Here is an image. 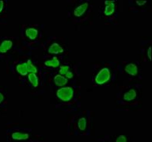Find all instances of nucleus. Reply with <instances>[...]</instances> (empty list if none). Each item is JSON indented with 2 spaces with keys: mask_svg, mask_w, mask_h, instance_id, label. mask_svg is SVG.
<instances>
[{
  "mask_svg": "<svg viewBox=\"0 0 152 142\" xmlns=\"http://www.w3.org/2000/svg\"><path fill=\"white\" fill-rule=\"evenodd\" d=\"M137 97V92L134 88H131L129 91L125 92L123 95V99L126 101H133Z\"/></svg>",
  "mask_w": 152,
  "mask_h": 142,
  "instance_id": "obj_9",
  "label": "nucleus"
},
{
  "mask_svg": "<svg viewBox=\"0 0 152 142\" xmlns=\"http://www.w3.org/2000/svg\"><path fill=\"white\" fill-rule=\"evenodd\" d=\"M115 2H113L110 4H108L105 6L104 9V15H106L107 16H112L115 13Z\"/></svg>",
  "mask_w": 152,
  "mask_h": 142,
  "instance_id": "obj_13",
  "label": "nucleus"
},
{
  "mask_svg": "<svg viewBox=\"0 0 152 142\" xmlns=\"http://www.w3.org/2000/svg\"><path fill=\"white\" fill-rule=\"evenodd\" d=\"M73 75H73V72H71V71L70 70L69 72H67V73H66L64 76L67 78V79H70V78H73Z\"/></svg>",
  "mask_w": 152,
  "mask_h": 142,
  "instance_id": "obj_20",
  "label": "nucleus"
},
{
  "mask_svg": "<svg viewBox=\"0 0 152 142\" xmlns=\"http://www.w3.org/2000/svg\"><path fill=\"white\" fill-rule=\"evenodd\" d=\"M54 82L57 86L64 87L66 86L68 82V79L64 75L57 74L54 77Z\"/></svg>",
  "mask_w": 152,
  "mask_h": 142,
  "instance_id": "obj_6",
  "label": "nucleus"
},
{
  "mask_svg": "<svg viewBox=\"0 0 152 142\" xmlns=\"http://www.w3.org/2000/svg\"><path fill=\"white\" fill-rule=\"evenodd\" d=\"M147 55L150 60H151V46H149V48L147 50Z\"/></svg>",
  "mask_w": 152,
  "mask_h": 142,
  "instance_id": "obj_21",
  "label": "nucleus"
},
{
  "mask_svg": "<svg viewBox=\"0 0 152 142\" xmlns=\"http://www.w3.org/2000/svg\"><path fill=\"white\" fill-rule=\"evenodd\" d=\"M146 3H147L146 0H136V4L139 6H144V5H145Z\"/></svg>",
  "mask_w": 152,
  "mask_h": 142,
  "instance_id": "obj_19",
  "label": "nucleus"
},
{
  "mask_svg": "<svg viewBox=\"0 0 152 142\" xmlns=\"http://www.w3.org/2000/svg\"><path fill=\"white\" fill-rule=\"evenodd\" d=\"M45 65L48 67H52V68H57L61 65V61L57 56H54L51 59L46 60L45 61Z\"/></svg>",
  "mask_w": 152,
  "mask_h": 142,
  "instance_id": "obj_11",
  "label": "nucleus"
},
{
  "mask_svg": "<svg viewBox=\"0 0 152 142\" xmlns=\"http://www.w3.org/2000/svg\"><path fill=\"white\" fill-rule=\"evenodd\" d=\"M115 2V0H106V1H105V6H106V5H108V4L112 3V2Z\"/></svg>",
  "mask_w": 152,
  "mask_h": 142,
  "instance_id": "obj_23",
  "label": "nucleus"
},
{
  "mask_svg": "<svg viewBox=\"0 0 152 142\" xmlns=\"http://www.w3.org/2000/svg\"><path fill=\"white\" fill-rule=\"evenodd\" d=\"M3 100H4V95H3V94L1 93V92H0V104H1V103H2V101H3Z\"/></svg>",
  "mask_w": 152,
  "mask_h": 142,
  "instance_id": "obj_24",
  "label": "nucleus"
},
{
  "mask_svg": "<svg viewBox=\"0 0 152 142\" xmlns=\"http://www.w3.org/2000/svg\"><path fill=\"white\" fill-rule=\"evenodd\" d=\"M64 51V48L60 45L58 42H53L50 44V46L48 47V52L50 54L53 55H57L63 53Z\"/></svg>",
  "mask_w": 152,
  "mask_h": 142,
  "instance_id": "obj_4",
  "label": "nucleus"
},
{
  "mask_svg": "<svg viewBox=\"0 0 152 142\" xmlns=\"http://www.w3.org/2000/svg\"><path fill=\"white\" fill-rule=\"evenodd\" d=\"M12 138L15 141H25L29 138V135L28 133L15 131L12 134Z\"/></svg>",
  "mask_w": 152,
  "mask_h": 142,
  "instance_id": "obj_10",
  "label": "nucleus"
},
{
  "mask_svg": "<svg viewBox=\"0 0 152 142\" xmlns=\"http://www.w3.org/2000/svg\"><path fill=\"white\" fill-rule=\"evenodd\" d=\"M88 7H89V3L88 2H83V3H81L79 6H77L75 9H73V15L76 17L82 16L85 14Z\"/></svg>",
  "mask_w": 152,
  "mask_h": 142,
  "instance_id": "obj_3",
  "label": "nucleus"
},
{
  "mask_svg": "<svg viewBox=\"0 0 152 142\" xmlns=\"http://www.w3.org/2000/svg\"><path fill=\"white\" fill-rule=\"evenodd\" d=\"M4 8V2L2 0H0V13L2 11Z\"/></svg>",
  "mask_w": 152,
  "mask_h": 142,
  "instance_id": "obj_22",
  "label": "nucleus"
},
{
  "mask_svg": "<svg viewBox=\"0 0 152 142\" xmlns=\"http://www.w3.org/2000/svg\"><path fill=\"white\" fill-rule=\"evenodd\" d=\"M16 68L17 72H18V74L21 75L25 76V75H28V74L27 65H26V63L25 62L18 64V65H16V68Z\"/></svg>",
  "mask_w": 152,
  "mask_h": 142,
  "instance_id": "obj_12",
  "label": "nucleus"
},
{
  "mask_svg": "<svg viewBox=\"0 0 152 142\" xmlns=\"http://www.w3.org/2000/svg\"><path fill=\"white\" fill-rule=\"evenodd\" d=\"M25 63H26V65H27L28 73H36V74L38 73V68L34 65V63L32 62L31 60L28 59Z\"/></svg>",
  "mask_w": 152,
  "mask_h": 142,
  "instance_id": "obj_15",
  "label": "nucleus"
},
{
  "mask_svg": "<svg viewBox=\"0 0 152 142\" xmlns=\"http://www.w3.org/2000/svg\"><path fill=\"white\" fill-rule=\"evenodd\" d=\"M57 97L63 101H70L74 95V90L70 86L61 87L56 92Z\"/></svg>",
  "mask_w": 152,
  "mask_h": 142,
  "instance_id": "obj_1",
  "label": "nucleus"
},
{
  "mask_svg": "<svg viewBox=\"0 0 152 142\" xmlns=\"http://www.w3.org/2000/svg\"><path fill=\"white\" fill-rule=\"evenodd\" d=\"M25 36L31 40H34L38 36V30L36 28L28 27L25 29Z\"/></svg>",
  "mask_w": 152,
  "mask_h": 142,
  "instance_id": "obj_8",
  "label": "nucleus"
},
{
  "mask_svg": "<svg viewBox=\"0 0 152 142\" xmlns=\"http://www.w3.org/2000/svg\"><path fill=\"white\" fill-rule=\"evenodd\" d=\"M13 42L10 39H5L0 44V53H6L12 48Z\"/></svg>",
  "mask_w": 152,
  "mask_h": 142,
  "instance_id": "obj_7",
  "label": "nucleus"
},
{
  "mask_svg": "<svg viewBox=\"0 0 152 142\" xmlns=\"http://www.w3.org/2000/svg\"><path fill=\"white\" fill-rule=\"evenodd\" d=\"M28 78L29 81L34 88H37L39 85V78L36 73H28Z\"/></svg>",
  "mask_w": 152,
  "mask_h": 142,
  "instance_id": "obj_14",
  "label": "nucleus"
},
{
  "mask_svg": "<svg viewBox=\"0 0 152 142\" xmlns=\"http://www.w3.org/2000/svg\"><path fill=\"white\" fill-rule=\"evenodd\" d=\"M115 142H128L127 138L125 135H119L115 140Z\"/></svg>",
  "mask_w": 152,
  "mask_h": 142,
  "instance_id": "obj_18",
  "label": "nucleus"
},
{
  "mask_svg": "<svg viewBox=\"0 0 152 142\" xmlns=\"http://www.w3.org/2000/svg\"><path fill=\"white\" fill-rule=\"evenodd\" d=\"M70 71V66L66 65H60L59 68V74L62 75H65L67 73V72Z\"/></svg>",
  "mask_w": 152,
  "mask_h": 142,
  "instance_id": "obj_17",
  "label": "nucleus"
},
{
  "mask_svg": "<svg viewBox=\"0 0 152 142\" xmlns=\"http://www.w3.org/2000/svg\"><path fill=\"white\" fill-rule=\"evenodd\" d=\"M125 71L126 73L132 76H135L138 73V68L134 63H129L125 66Z\"/></svg>",
  "mask_w": 152,
  "mask_h": 142,
  "instance_id": "obj_5",
  "label": "nucleus"
},
{
  "mask_svg": "<svg viewBox=\"0 0 152 142\" xmlns=\"http://www.w3.org/2000/svg\"><path fill=\"white\" fill-rule=\"evenodd\" d=\"M112 77L111 71L107 67H104L99 71L95 76V82L98 85H103L110 81Z\"/></svg>",
  "mask_w": 152,
  "mask_h": 142,
  "instance_id": "obj_2",
  "label": "nucleus"
},
{
  "mask_svg": "<svg viewBox=\"0 0 152 142\" xmlns=\"http://www.w3.org/2000/svg\"><path fill=\"white\" fill-rule=\"evenodd\" d=\"M77 126L80 131H85L86 129V127H87V120H86V118H80L77 121Z\"/></svg>",
  "mask_w": 152,
  "mask_h": 142,
  "instance_id": "obj_16",
  "label": "nucleus"
}]
</instances>
